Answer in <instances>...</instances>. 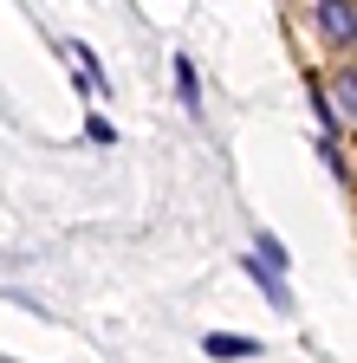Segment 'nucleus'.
<instances>
[{
	"instance_id": "f03ea898",
	"label": "nucleus",
	"mask_w": 357,
	"mask_h": 363,
	"mask_svg": "<svg viewBox=\"0 0 357 363\" xmlns=\"http://www.w3.org/2000/svg\"><path fill=\"white\" fill-rule=\"evenodd\" d=\"M325 84H331V104H338V117H344V123H357V59H351V65H338Z\"/></svg>"
},
{
	"instance_id": "7ed1b4c3",
	"label": "nucleus",
	"mask_w": 357,
	"mask_h": 363,
	"mask_svg": "<svg viewBox=\"0 0 357 363\" xmlns=\"http://www.w3.org/2000/svg\"><path fill=\"white\" fill-rule=\"evenodd\" d=\"M175 98H182L189 117H202V78H195V59H175Z\"/></svg>"
},
{
	"instance_id": "20e7f679",
	"label": "nucleus",
	"mask_w": 357,
	"mask_h": 363,
	"mask_svg": "<svg viewBox=\"0 0 357 363\" xmlns=\"http://www.w3.org/2000/svg\"><path fill=\"white\" fill-rule=\"evenodd\" d=\"M202 350H208V357H260V344H253V337H234V331H208Z\"/></svg>"
},
{
	"instance_id": "f257e3e1",
	"label": "nucleus",
	"mask_w": 357,
	"mask_h": 363,
	"mask_svg": "<svg viewBox=\"0 0 357 363\" xmlns=\"http://www.w3.org/2000/svg\"><path fill=\"white\" fill-rule=\"evenodd\" d=\"M312 20H319V33L331 45H357V7H351V0H319Z\"/></svg>"
}]
</instances>
